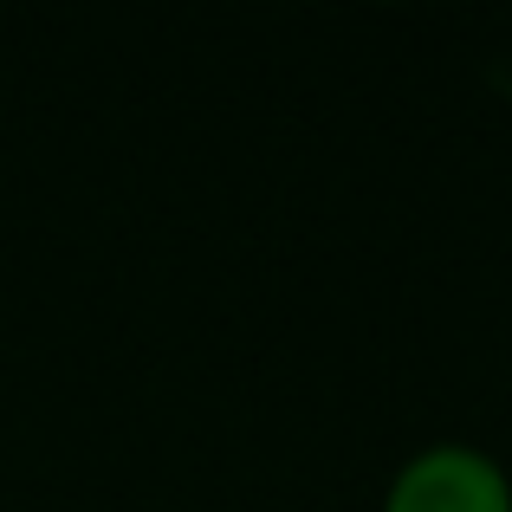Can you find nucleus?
Masks as SVG:
<instances>
[{
  "instance_id": "f257e3e1",
  "label": "nucleus",
  "mask_w": 512,
  "mask_h": 512,
  "mask_svg": "<svg viewBox=\"0 0 512 512\" xmlns=\"http://www.w3.org/2000/svg\"><path fill=\"white\" fill-rule=\"evenodd\" d=\"M376 512H512V467L474 441H428L389 474Z\"/></svg>"
}]
</instances>
